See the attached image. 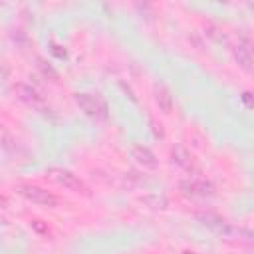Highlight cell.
<instances>
[{
    "instance_id": "6da1fadb",
    "label": "cell",
    "mask_w": 254,
    "mask_h": 254,
    "mask_svg": "<svg viewBox=\"0 0 254 254\" xmlns=\"http://www.w3.org/2000/svg\"><path fill=\"white\" fill-rule=\"evenodd\" d=\"M16 190H18V194L24 196L28 202L38 204V206L54 208V206H58V202H60L54 192H50V190H46V189H42V187H38V185H32V183H22V185L16 187Z\"/></svg>"
},
{
    "instance_id": "7a4b0ae2",
    "label": "cell",
    "mask_w": 254,
    "mask_h": 254,
    "mask_svg": "<svg viewBox=\"0 0 254 254\" xmlns=\"http://www.w3.org/2000/svg\"><path fill=\"white\" fill-rule=\"evenodd\" d=\"M46 175H48V179L54 181L58 187H64V189L73 190V192H83V190H85V185L81 183V179H79L77 175H73L71 171H67V169L52 167Z\"/></svg>"
},
{
    "instance_id": "3957f363",
    "label": "cell",
    "mask_w": 254,
    "mask_h": 254,
    "mask_svg": "<svg viewBox=\"0 0 254 254\" xmlns=\"http://www.w3.org/2000/svg\"><path fill=\"white\" fill-rule=\"evenodd\" d=\"M135 155L139 157V159H137L139 163H143V165H149V167H153V165H155V161H153V155H151L149 151H145V149H135Z\"/></svg>"
}]
</instances>
